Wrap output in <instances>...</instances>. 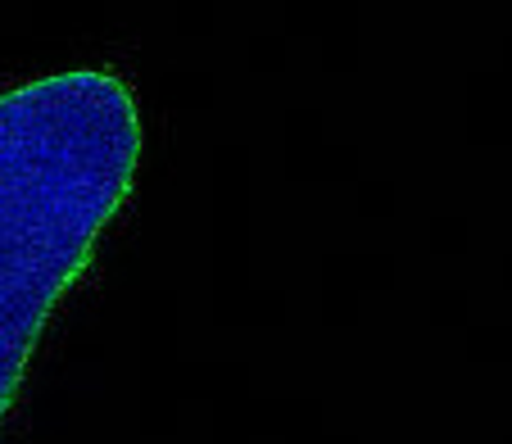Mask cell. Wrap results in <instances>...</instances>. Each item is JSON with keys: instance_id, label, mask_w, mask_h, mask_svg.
<instances>
[{"instance_id": "obj_1", "label": "cell", "mask_w": 512, "mask_h": 444, "mask_svg": "<svg viewBox=\"0 0 512 444\" xmlns=\"http://www.w3.org/2000/svg\"><path fill=\"white\" fill-rule=\"evenodd\" d=\"M141 145L136 96L109 68L0 91V417L55 304L132 195Z\"/></svg>"}]
</instances>
